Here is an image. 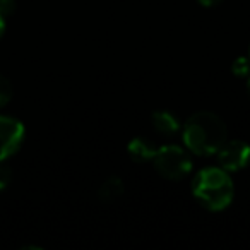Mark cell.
Listing matches in <instances>:
<instances>
[{"instance_id":"1","label":"cell","mask_w":250,"mask_h":250,"mask_svg":"<svg viewBox=\"0 0 250 250\" xmlns=\"http://www.w3.org/2000/svg\"><path fill=\"white\" fill-rule=\"evenodd\" d=\"M182 137L190 153L209 156L226 143V125L212 111H197L184 124Z\"/></svg>"},{"instance_id":"2","label":"cell","mask_w":250,"mask_h":250,"mask_svg":"<svg viewBox=\"0 0 250 250\" xmlns=\"http://www.w3.org/2000/svg\"><path fill=\"white\" fill-rule=\"evenodd\" d=\"M192 194L209 211H223L233 201L235 187L229 171L221 167H206L192 180Z\"/></svg>"},{"instance_id":"3","label":"cell","mask_w":250,"mask_h":250,"mask_svg":"<svg viewBox=\"0 0 250 250\" xmlns=\"http://www.w3.org/2000/svg\"><path fill=\"white\" fill-rule=\"evenodd\" d=\"M154 170L167 180H180L192 170V158L180 146H161L153 156Z\"/></svg>"},{"instance_id":"4","label":"cell","mask_w":250,"mask_h":250,"mask_svg":"<svg viewBox=\"0 0 250 250\" xmlns=\"http://www.w3.org/2000/svg\"><path fill=\"white\" fill-rule=\"evenodd\" d=\"M26 137V127L19 118L0 115V161H7L19 149Z\"/></svg>"},{"instance_id":"5","label":"cell","mask_w":250,"mask_h":250,"mask_svg":"<svg viewBox=\"0 0 250 250\" xmlns=\"http://www.w3.org/2000/svg\"><path fill=\"white\" fill-rule=\"evenodd\" d=\"M216 154H218L219 167L226 171L243 170L250 163V146L245 141H226Z\"/></svg>"},{"instance_id":"6","label":"cell","mask_w":250,"mask_h":250,"mask_svg":"<svg viewBox=\"0 0 250 250\" xmlns=\"http://www.w3.org/2000/svg\"><path fill=\"white\" fill-rule=\"evenodd\" d=\"M151 124H153L154 130L161 136H173L180 130V122L175 117L171 111L167 110H160L154 111L151 115Z\"/></svg>"},{"instance_id":"7","label":"cell","mask_w":250,"mask_h":250,"mask_svg":"<svg viewBox=\"0 0 250 250\" xmlns=\"http://www.w3.org/2000/svg\"><path fill=\"white\" fill-rule=\"evenodd\" d=\"M127 153H129V156L136 163H146V161L153 160L154 153H156V147L147 139H144V137H136L127 146Z\"/></svg>"},{"instance_id":"8","label":"cell","mask_w":250,"mask_h":250,"mask_svg":"<svg viewBox=\"0 0 250 250\" xmlns=\"http://www.w3.org/2000/svg\"><path fill=\"white\" fill-rule=\"evenodd\" d=\"M124 190H125V187H124L122 178L110 177L101 184L100 190H98V197H100V201H103V202H113L122 197Z\"/></svg>"},{"instance_id":"9","label":"cell","mask_w":250,"mask_h":250,"mask_svg":"<svg viewBox=\"0 0 250 250\" xmlns=\"http://www.w3.org/2000/svg\"><path fill=\"white\" fill-rule=\"evenodd\" d=\"M12 94H14L12 83L5 76L0 74V110H2L4 106H7L9 101L12 100Z\"/></svg>"},{"instance_id":"10","label":"cell","mask_w":250,"mask_h":250,"mask_svg":"<svg viewBox=\"0 0 250 250\" xmlns=\"http://www.w3.org/2000/svg\"><path fill=\"white\" fill-rule=\"evenodd\" d=\"M231 70L235 76L238 77H249L250 76V59L249 57H238V59L233 62Z\"/></svg>"},{"instance_id":"11","label":"cell","mask_w":250,"mask_h":250,"mask_svg":"<svg viewBox=\"0 0 250 250\" xmlns=\"http://www.w3.org/2000/svg\"><path fill=\"white\" fill-rule=\"evenodd\" d=\"M12 182V170L7 161H0V190H4Z\"/></svg>"},{"instance_id":"12","label":"cell","mask_w":250,"mask_h":250,"mask_svg":"<svg viewBox=\"0 0 250 250\" xmlns=\"http://www.w3.org/2000/svg\"><path fill=\"white\" fill-rule=\"evenodd\" d=\"M16 7H18L16 0H0V16L5 19L11 18L16 12Z\"/></svg>"},{"instance_id":"13","label":"cell","mask_w":250,"mask_h":250,"mask_svg":"<svg viewBox=\"0 0 250 250\" xmlns=\"http://www.w3.org/2000/svg\"><path fill=\"white\" fill-rule=\"evenodd\" d=\"M202 7H214V5L221 4V0H197Z\"/></svg>"},{"instance_id":"14","label":"cell","mask_w":250,"mask_h":250,"mask_svg":"<svg viewBox=\"0 0 250 250\" xmlns=\"http://www.w3.org/2000/svg\"><path fill=\"white\" fill-rule=\"evenodd\" d=\"M4 31H5V18H2V16H0V38H2Z\"/></svg>"},{"instance_id":"15","label":"cell","mask_w":250,"mask_h":250,"mask_svg":"<svg viewBox=\"0 0 250 250\" xmlns=\"http://www.w3.org/2000/svg\"><path fill=\"white\" fill-rule=\"evenodd\" d=\"M247 89H249V93H250V76H249V79H247Z\"/></svg>"},{"instance_id":"16","label":"cell","mask_w":250,"mask_h":250,"mask_svg":"<svg viewBox=\"0 0 250 250\" xmlns=\"http://www.w3.org/2000/svg\"><path fill=\"white\" fill-rule=\"evenodd\" d=\"M249 59H250V50H249Z\"/></svg>"}]
</instances>
